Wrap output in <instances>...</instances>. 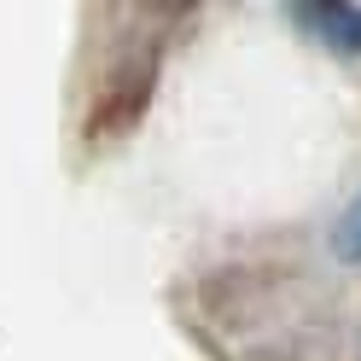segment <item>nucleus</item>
<instances>
[{
  "label": "nucleus",
  "mask_w": 361,
  "mask_h": 361,
  "mask_svg": "<svg viewBox=\"0 0 361 361\" xmlns=\"http://www.w3.org/2000/svg\"><path fill=\"white\" fill-rule=\"evenodd\" d=\"M303 24L321 35L332 53H361V6H309Z\"/></svg>",
  "instance_id": "f257e3e1"
},
{
  "label": "nucleus",
  "mask_w": 361,
  "mask_h": 361,
  "mask_svg": "<svg viewBox=\"0 0 361 361\" xmlns=\"http://www.w3.org/2000/svg\"><path fill=\"white\" fill-rule=\"evenodd\" d=\"M332 251L344 257V262H361V192L344 204V216H338V228H332Z\"/></svg>",
  "instance_id": "f03ea898"
}]
</instances>
